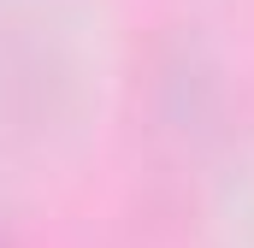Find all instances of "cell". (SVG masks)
Wrapping results in <instances>:
<instances>
[{"label":"cell","instance_id":"cell-1","mask_svg":"<svg viewBox=\"0 0 254 248\" xmlns=\"http://www.w3.org/2000/svg\"><path fill=\"white\" fill-rule=\"evenodd\" d=\"M0 248H18V237H12V225H6V213H0Z\"/></svg>","mask_w":254,"mask_h":248}]
</instances>
